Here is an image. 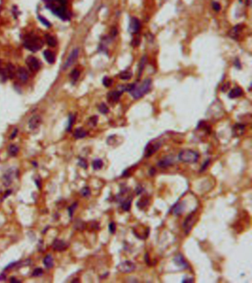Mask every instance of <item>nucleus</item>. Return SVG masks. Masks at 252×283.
<instances>
[{"label": "nucleus", "mask_w": 252, "mask_h": 283, "mask_svg": "<svg viewBox=\"0 0 252 283\" xmlns=\"http://www.w3.org/2000/svg\"><path fill=\"white\" fill-rule=\"evenodd\" d=\"M24 45L29 50L32 51V52H36V51L39 50L43 46V41L37 36L29 35L25 38Z\"/></svg>", "instance_id": "nucleus-3"}, {"label": "nucleus", "mask_w": 252, "mask_h": 283, "mask_svg": "<svg viewBox=\"0 0 252 283\" xmlns=\"http://www.w3.org/2000/svg\"><path fill=\"white\" fill-rule=\"evenodd\" d=\"M149 204V199L146 197H143L137 202V206L139 209L143 210Z\"/></svg>", "instance_id": "nucleus-28"}, {"label": "nucleus", "mask_w": 252, "mask_h": 283, "mask_svg": "<svg viewBox=\"0 0 252 283\" xmlns=\"http://www.w3.org/2000/svg\"><path fill=\"white\" fill-rule=\"evenodd\" d=\"M26 63L28 68L31 69L32 72H36L39 69L40 64L38 62V59L33 56H29L26 60Z\"/></svg>", "instance_id": "nucleus-11"}, {"label": "nucleus", "mask_w": 252, "mask_h": 283, "mask_svg": "<svg viewBox=\"0 0 252 283\" xmlns=\"http://www.w3.org/2000/svg\"><path fill=\"white\" fill-rule=\"evenodd\" d=\"M175 163H176L175 157L173 155H168V156H164V157L162 158L161 159H160V160L158 162L157 165L158 167H159L160 168L166 169L167 168V167H171V166H173Z\"/></svg>", "instance_id": "nucleus-6"}, {"label": "nucleus", "mask_w": 252, "mask_h": 283, "mask_svg": "<svg viewBox=\"0 0 252 283\" xmlns=\"http://www.w3.org/2000/svg\"><path fill=\"white\" fill-rule=\"evenodd\" d=\"M79 76H80V72L76 69H73L72 72L70 73V77L73 81H76L77 80L79 79Z\"/></svg>", "instance_id": "nucleus-34"}, {"label": "nucleus", "mask_w": 252, "mask_h": 283, "mask_svg": "<svg viewBox=\"0 0 252 283\" xmlns=\"http://www.w3.org/2000/svg\"><path fill=\"white\" fill-rule=\"evenodd\" d=\"M91 194V191L89 187H84L81 190V195H82L83 197H88V196L90 195Z\"/></svg>", "instance_id": "nucleus-35"}, {"label": "nucleus", "mask_w": 252, "mask_h": 283, "mask_svg": "<svg viewBox=\"0 0 252 283\" xmlns=\"http://www.w3.org/2000/svg\"><path fill=\"white\" fill-rule=\"evenodd\" d=\"M151 89H152V80L146 79L141 84L135 83V86L129 93L134 99L137 100L149 93Z\"/></svg>", "instance_id": "nucleus-1"}, {"label": "nucleus", "mask_w": 252, "mask_h": 283, "mask_svg": "<svg viewBox=\"0 0 252 283\" xmlns=\"http://www.w3.org/2000/svg\"><path fill=\"white\" fill-rule=\"evenodd\" d=\"M200 154L198 152L191 149H185L181 150L178 154L179 161L188 164H194L197 162Z\"/></svg>", "instance_id": "nucleus-2"}, {"label": "nucleus", "mask_w": 252, "mask_h": 283, "mask_svg": "<svg viewBox=\"0 0 252 283\" xmlns=\"http://www.w3.org/2000/svg\"><path fill=\"white\" fill-rule=\"evenodd\" d=\"M17 133H18V130L17 129H15L14 130V131H13V133L11 134V137H10V139H14V138L16 137V136L17 135Z\"/></svg>", "instance_id": "nucleus-51"}, {"label": "nucleus", "mask_w": 252, "mask_h": 283, "mask_svg": "<svg viewBox=\"0 0 252 283\" xmlns=\"http://www.w3.org/2000/svg\"><path fill=\"white\" fill-rule=\"evenodd\" d=\"M243 94V89H241L240 87H235L234 89H232L229 92V97L230 99H235V98L240 97V96H242Z\"/></svg>", "instance_id": "nucleus-21"}, {"label": "nucleus", "mask_w": 252, "mask_h": 283, "mask_svg": "<svg viewBox=\"0 0 252 283\" xmlns=\"http://www.w3.org/2000/svg\"><path fill=\"white\" fill-rule=\"evenodd\" d=\"M196 221H197V216H196L195 211L192 212L186 217L184 222H183V227L184 229L185 234H189L190 233L192 227H193L194 224L196 223Z\"/></svg>", "instance_id": "nucleus-5"}, {"label": "nucleus", "mask_w": 252, "mask_h": 283, "mask_svg": "<svg viewBox=\"0 0 252 283\" xmlns=\"http://www.w3.org/2000/svg\"><path fill=\"white\" fill-rule=\"evenodd\" d=\"M243 28V25L242 24H238L236 26H234V28H231L230 31L229 32V35L233 39L237 40L238 38L239 35H240V32L242 31Z\"/></svg>", "instance_id": "nucleus-17"}, {"label": "nucleus", "mask_w": 252, "mask_h": 283, "mask_svg": "<svg viewBox=\"0 0 252 283\" xmlns=\"http://www.w3.org/2000/svg\"><path fill=\"white\" fill-rule=\"evenodd\" d=\"M183 282H193L194 279L192 278H185L182 280Z\"/></svg>", "instance_id": "nucleus-49"}, {"label": "nucleus", "mask_w": 252, "mask_h": 283, "mask_svg": "<svg viewBox=\"0 0 252 283\" xmlns=\"http://www.w3.org/2000/svg\"><path fill=\"white\" fill-rule=\"evenodd\" d=\"M155 171H156L155 169H154L153 167H152V168H151L150 170H149V175H150V176H153L154 175H155V173H156Z\"/></svg>", "instance_id": "nucleus-52"}, {"label": "nucleus", "mask_w": 252, "mask_h": 283, "mask_svg": "<svg viewBox=\"0 0 252 283\" xmlns=\"http://www.w3.org/2000/svg\"><path fill=\"white\" fill-rule=\"evenodd\" d=\"M173 261L176 264V265L178 266L180 268H181V269H189V264L186 261L184 257L181 254H180V253L177 254L175 257H174Z\"/></svg>", "instance_id": "nucleus-10"}, {"label": "nucleus", "mask_w": 252, "mask_h": 283, "mask_svg": "<svg viewBox=\"0 0 252 283\" xmlns=\"http://www.w3.org/2000/svg\"><path fill=\"white\" fill-rule=\"evenodd\" d=\"M145 262H146V263L147 264V265H151L150 260H149V256L148 253H146V254H145Z\"/></svg>", "instance_id": "nucleus-47"}, {"label": "nucleus", "mask_w": 252, "mask_h": 283, "mask_svg": "<svg viewBox=\"0 0 252 283\" xmlns=\"http://www.w3.org/2000/svg\"><path fill=\"white\" fill-rule=\"evenodd\" d=\"M77 206H78V204H77V203H74V204H72V205H71L70 207V208H69V215H70V217H72V215H73L74 211H75V209L77 208Z\"/></svg>", "instance_id": "nucleus-41"}, {"label": "nucleus", "mask_w": 252, "mask_h": 283, "mask_svg": "<svg viewBox=\"0 0 252 283\" xmlns=\"http://www.w3.org/2000/svg\"><path fill=\"white\" fill-rule=\"evenodd\" d=\"M87 131L84 129L82 128H77L75 131V132L73 133V136L75 139H82V138H84L87 136Z\"/></svg>", "instance_id": "nucleus-23"}, {"label": "nucleus", "mask_w": 252, "mask_h": 283, "mask_svg": "<svg viewBox=\"0 0 252 283\" xmlns=\"http://www.w3.org/2000/svg\"><path fill=\"white\" fill-rule=\"evenodd\" d=\"M45 40H46L47 44L50 47H55L56 45V40L50 34H46L45 35Z\"/></svg>", "instance_id": "nucleus-29"}, {"label": "nucleus", "mask_w": 252, "mask_h": 283, "mask_svg": "<svg viewBox=\"0 0 252 283\" xmlns=\"http://www.w3.org/2000/svg\"><path fill=\"white\" fill-rule=\"evenodd\" d=\"M210 162H211V161L209 159H207L206 161H205L204 162H203V164H202L201 167H200V173H203V172L206 171V169L209 167V164H210Z\"/></svg>", "instance_id": "nucleus-36"}, {"label": "nucleus", "mask_w": 252, "mask_h": 283, "mask_svg": "<svg viewBox=\"0 0 252 283\" xmlns=\"http://www.w3.org/2000/svg\"><path fill=\"white\" fill-rule=\"evenodd\" d=\"M79 165L80 167H83L84 169L87 168V162L84 159H82V158H80L79 159Z\"/></svg>", "instance_id": "nucleus-39"}, {"label": "nucleus", "mask_w": 252, "mask_h": 283, "mask_svg": "<svg viewBox=\"0 0 252 283\" xmlns=\"http://www.w3.org/2000/svg\"><path fill=\"white\" fill-rule=\"evenodd\" d=\"M139 42V39H135V42ZM139 44H140L139 42H138V44H134L133 46H138Z\"/></svg>", "instance_id": "nucleus-55"}, {"label": "nucleus", "mask_w": 252, "mask_h": 283, "mask_svg": "<svg viewBox=\"0 0 252 283\" xmlns=\"http://www.w3.org/2000/svg\"><path fill=\"white\" fill-rule=\"evenodd\" d=\"M185 210V205L183 202H177L173 207L171 208V212L173 215L179 216L182 215Z\"/></svg>", "instance_id": "nucleus-13"}, {"label": "nucleus", "mask_w": 252, "mask_h": 283, "mask_svg": "<svg viewBox=\"0 0 252 283\" xmlns=\"http://www.w3.org/2000/svg\"><path fill=\"white\" fill-rule=\"evenodd\" d=\"M41 122H42V119H41V116H38V115H34L30 119L29 123H28V126H29V128L31 129H35L40 126Z\"/></svg>", "instance_id": "nucleus-18"}, {"label": "nucleus", "mask_w": 252, "mask_h": 283, "mask_svg": "<svg viewBox=\"0 0 252 283\" xmlns=\"http://www.w3.org/2000/svg\"><path fill=\"white\" fill-rule=\"evenodd\" d=\"M38 19L40 20V22H42V23L44 25H45L46 27H48V28H50V27L51 26V25H50V23L49 21H48V20H47L46 18H44V17L38 16Z\"/></svg>", "instance_id": "nucleus-40"}, {"label": "nucleus", "mask_w": 252, "mask_h": 283, "mask_svg": "<svg viewBox=\"0 0 252 283\" xmlns=\"http://www.w3.org/2000/svg\"><path fill=\"white\" fill-rule=\"evenodd\" d=\"M162 145V141H160L159 139H153V140L150 141L146 146L145 147L144 150V156L146 158L150 157L152 155L155 153L157 150H159L160 146Z\"/></svg>", "instance_id": "nucleus-4"}, {"label": "nucleus", "mask_w": 252, "mask_h": 283, "mask_svg": "<svg viewBox=\"0 0 252 283\" xmlns=\"http://www.w3.org/2000/svg\"><path fill=\"white\" fill-rule=\"evenodd\" d=\"M121 95H122V92L117 89V90L111 91V92H108L106 98H107V100L109 103H117V102H119Z\"/></svg>", "instance_id": "nucleus-12"}, {"label": "nucleus", "mask_w": 252, "mask_h": 283, "mask_svg": "<svg viewBox=\"0 0 252 283\" xmlns=\"http://www.w3.org/2000/svg\"><path fill=\"white\" fill-rule=\"evenodd\" d=\"M97 123H98V116H94L89 119V124L92 126H96Z\"/></svg>", "instance_id": "nucleus-43"}, {"label": "nucleus", "mask_w": 252, "mask_h": 283, "mask_svg": "<svg viewBox=\"0 0 252 283\" xmlns=\"http://www.w3.org/2000/svg\"><path fill=\"white\" fill-rule=\"evenodd\" d=\"M17 78L20 80L21 81L26 82L29 78V74L27 69L24 67H19L16 72Z\"/></svg>", "instance_id": "nucleus-16"}, {"label": "nucleus", "mask_w": 252, "mask_h": 283, "mask_svg": "<svg viewBox=\"0 0 252 283\" xmlns=\"http://www.w3.org/2000/svg\"><path fill=\"white\" fill-rule=\"evenodd\" d=\"M135 268H136L135 264L133 263L132 262L129 261V260H125V261L121 263L117 266V269L121 273H123V274L132 273V271H135Z\"/></svg>", "instance_id": "nucleus-7"}, {"label": "nucleus", "mask_w": 252, "mask_h": 283, "mask_svg": "<svg viewBox=\"0 0 252 283\" xmlns=\"http://www.w3.org/2000/svg\"><path fill=\"white\" fill-rule=\"evenodd\" d=\"M44 57H45L47 62H48L50 64H53L55 62V56H54L53 53L51 51L48 50V49H47V50H45L44 52Z\"/></svg>", "instance_id": "nucleus-22"}, {"label": "nucleus", "mask_w": 252, "mask_h": 283, "mask_svg": "<svg viewBox=\"0 0 252 283\" xmlns=\"http://www.w3.org/2000/svg\"><path fill=\"white\" fill-rule=\"evenodd\" d=\"M44 265L47 268H50L53 266V259L51 255H47L44 258Z\"/></svg>", "instance_id": "nucleus-25"}, {"label": "nucleus", "mask_w": 252, "mask_h": 283, "mask_svg": "<svg viewBox=\"0 0 252 283\" xmlns=\"http://www.w3.org/2000/svg\"><path fill=\"white\" fill-rule=\"evenodd\" d=\"M74 120H75V118H74L73 115H70L69 118V126H68V131H70V129L72 127V124L74 123Z\"/></svg>", "instance_id": "nucleus-44"}, {"label": "nucleus", "mask_w": 252, "mask_h": 283, "mask_svg": "<svg viewBox=\"0 0 252 283\" xmlns=\"http://www.w3.org/2000/svg\"><path fill=\"white\" fill-rule=\"evenodd\" d=\"M109 231L110 234H115L116 231V224L114 222H111L109 224Z\"/></svg>", "instance_id": "nucleus-38"}, {"label": "nucleus", "mask_w": 252, "mask_h": 283, "mask_svg": "<svg viewBox=\"0 0 252 283\" xmlns=\"http://www.w3.org/2000/svg\"><path fill=\"white\" fill-rule=\"evenodd\" d=\"M246 129V125L242 123H236L232 127V134L233 136L238 137L244 133Z\"/></svg>", "instance_id": "nucleus-14"}, {"label": "nucleus", "mask_w": 252, "mask_h": 283, "mask_svg": "<svg viewBox=\"0 0 252 283\" xmlns=\"http://www.w3.org/2000/svg\"><path fill=\"white\" fill-rule=\"evenodd\" d=\"M117 29L116 28H114V29H112V30H111V35H112V37H115V35H117Z\"/></svg>", "instance_id": "nucleus-50"}, {"label": "nucleus", "mask_w": 252, "mask_h": 283, "mask_svg": "<svg viewBox=\"0 0 252 283\" xmlns=\"http://www.w3.org/2000/svg\"><path fill=\"white\" fill-rule=\"evenodd\" d=\"M103 161L100 159H96L92 162V167L93 168V170H100V169L102 168L103 167Z\"/></svg>", "instance_id": "nucleus-26"}, {"label": "nucleus", "mask_w": 252, "mask_h": 283, "mask_svg": "<svg viewBox=\"0 0 252 283\" xmlns=\"http://www.w3.org/2000/svg\"><path fill=\"white\" fill-rule=\"evenodd\" d=\"M5 274H1V275H0V280H4V279H5Z\"/></svg>", "instance_id": "nucleus-54"}, {"label": "nucleus", "mask_w": 252, "mask_h": 283, "mask_svg": "<svg viewBox=\"0 0 252 283\" xmlns=\"http://www.w3.org/2000/svg\"><path fill=\"white\" fill-rule=\"evenodd\" d=\"M146 55H143V56L141 58V59L140 63H139L138 77H140L141 75H142V72H143V69H144L145 66H146Z\"/></svg>", "instance_id": "nucleus-27"}, {"label": "nucleus", "mask_w": 252, "mask_h": 283, "mask_svg": "<svg viewBox=\"0 0 252 283\" xmlns=\"http://www.w3.org/2000/svg\"><path fill=\"white\" fill-rule=\"evenodd\" d=\"M229 86H230V83H229V82H227L226 84L223 85V86H222V91H223V92H226V91L228 89H229Z\"/></svg>", "instance_id": "nucleus-48"}, {"label": "nucleus", "mask_w": 252, "mask_h": 283, "mask_svg": "<svg viewBox=\"0 0 252 283\" xmlns=\"http://www.w3.org/2000/svg\"><path fill=\"white\" fill-rule=\"evenodd\" d=\"M42 274H43V270L40 268H38L34 270L32 274V276L33 277H40Z\"/></svg>", "instance_id": "nucleus-37"}, {"label": "nucleus", "mask_w": 252, "mask_h": 283, "mask_svg": "<svg viewBox=\"0 0 252 283\" xmlns=\"http://www.w3.org/2000/svg\"><path fill=\"white\" fill-rule=\"evenodd\" d=\"M132 197H127L126 198L122 199L121 201L120 202L121 204V208L125 212H129L131 209V206H132Z\"/></svg>", "instance_id": "nucleus-20"}, {"label": "nucleus", "mask_w": 252, "mask_h": 283, "mask_svg": "<svg viewBox=\"0 0 252 283\" xmlns=\"http://www.w3.org/2000/svg\"><path fill=\"white\" fill-rule=\"evenodd\" d=\"M5 72H6L7 75L8 77H10L11 78H13L14 75H16V71L15 67L12 64H9L7 66L6 69H5Z\"/></svg>", "instance_id": "nucleus-30"}, {"label": "nucleus", "mask_w": 252, "mask_h": 283, "mask_svg": "<svg viewBox=\"0 0 252 283\" xmlns=\"http://www.w3.org/2000/svg\"><path fill=\"white\" fill-rule=\"evenodd\" d=\"M18 152V147L16 145H11L8 147V153L11 156H16Z\"/></svg>", "instance_id": "nucleus-31"}, {"label": "nucleus", "mask_w": 252, "mask_h": 283, "mask_svg": "<svg viewBox=\"0 0 252 283\" xmlns=\"http://www.w3.org/2000/svg\"><path fill=\"white\" fill-rule=\"evenodd\" d=\"M234 66H235V67H237V69H241V63H240V60H239L238 58H236V59L234 60Z\"/></svg>", "instance_id": "nucleus-46"}, {"label": "nucleus", "mask_w": 252, "mask_h": 283, "mask_svg": "<svg viewBox=\"0 0 252 283\" xmlns=\"http://www.w3.org/2000/svg\"><path fill=\"white\" fill-rule=\"evenodd\" d=\"M53 12L55 14L56 16H58L59 17H60L62 19H66L67 18V14L66 10L65 8H64L63 5L62 6H59V7H53Z\"/></svg>", "instance_id": "nucleus-19"}, {"label": "nucleus", "mask_w": 252, "mask_h": 283, "mask_svg": "<svg viewBox=\"0 0 252 283\" xmlns=\"http://www.w3.org/2000/svg\"><path fill=\"white\" fill-rule=\"evenodd\" d=\"M143 191H144V190H143V188L141 185H138L137 187H136V189H135V192H136V194H137L138 195L141 194Z\"/></svg>", "instance_id": "nucleus-45"}, {"label": "nucleus", "mask_w": 252, "mask_h": 283, "mask_svg": "<svg viewBox=\"0 0 252 283\" xmlns=\"http://www.w3.org/2000/svg\"><path fill=\"white\" fill-rule=\"evenodd\" d=\"M99 111L101 113L103 114H107L109 112V108L107 107V106L105 103H102L99 105Z\"/></svg>", "instance_id": "nucleus-33"}, {"label": "nucleus", "mask_w": 252, "mask_h": 283, "mask_svg": "<svg viewBox=\"0 0 252 283\" xmlns=\"http://www.w3.org/2000/svg\"><path fill=\"white\" fill-rule=\"evenodd\" d=\"M67 246L68 245L67 244L66 242H65L64 240H59V239H56V240H54L53 243V249L58 251H65V249H67Z\"/></svg>", "instance_id": "nucleus-15"}, {"label": "nucleus", "mask_w": 252, "mask_h": 283, "mask_svg": "<svg viewBox=\"0 0 252 283\" xmlns=\"http://www.w3.org/2000/svg\"><path fill=\"white\" fill-rule=\"evenodd\" d=\"M141 29V22L137 18L135 17H132L131 18L130 22L129 24V28H128V31L132 35H135L137 34L138 32L140 31Z\"/></svg>", "instance_id": "nucleus-8"}, {"label": "nucleus", "mask_w": 252, "mask_h": 283, "mask_svg": "<svg viewBox=\"0 0 252 283\" xmlns=\"http://www.w3.org/2000/svg\"><path fill=\"white\" fill-rule=\"evenodd\" d=\"M212 8L214 9V11L218 12V11H220V9H221V6H220V5L218 3V2H214L213 3H212Z\"/></svg>", "instance_id": "nucleus-42"}, {"label": "nucleus", "mask_w": 252, "mask_h": 283, "mask_svg": "<svg viewBox=\"0 0 252 283\" xmlns=\"http://www.w3.org/2000/svg\"><path fill=\"white\" fill-rule=\"evenodd\" d=\"M10 282H19L20 281L16 279L15 278H11V280H10Z\"/></svg>", "instance_id": "nucleus-53"}, {"label": "nucleus", "mask_w": 252, "mask_h": 283, "mask_svg": "<svg viewBox=\"0 0 252 283\" xmlns=\"http://www.w3.org/2000/svg\"><path fill=\"white\" fill-rule=\"evenodd\" d=\"M79 49H73L72 52L70 53V55L69 57L67 58V59L65 64H64L63 69H68L69 67H70V66L73 64L74 62L77 60V58H78V57H79Z\"/></svg>", "instance_id": "nucleus-9"}, {"label": "nucleus", "mask_w": 252, "mask_h": 283, "mask_svg": "<svg viewBox=\"0 0 252 283\" xmlns=\"http://www.w3.org/2000/svg\"><path fill=\"white\" fill-rule=\"evenodd\" d=\"M119 76L120 79L124 80H129L132 78V73L129 70H124L120 72Z\"/></svg>", "instance_id": "nucleus-24"}, {"label": "nucleus", "mask_w": 252, "mask_h": 283, "mask_svg": "<svg viewBox=\"0 0 252 283\" xmlns=\"http://www.w3.org/2000/svg\"><path fill=\"white\" fill-rule=\"evenodd\" d=\"M113 83V80L112 78H109V77L106 76L103 79V85L105 86V87H109L111 86Z\"/></svg>", "instance_id": "nucleus-32"}]
</instances>
